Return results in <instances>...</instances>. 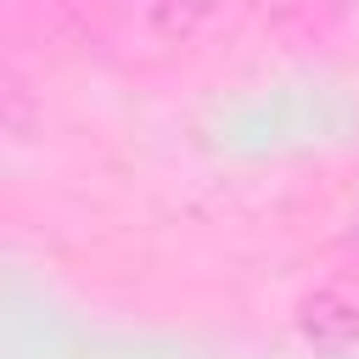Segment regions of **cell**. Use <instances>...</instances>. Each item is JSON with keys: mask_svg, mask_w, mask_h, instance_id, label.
Returning <instances> with one entry per match:
<instances>
[{"mask_svg": "<svg viewBox=\"0 0 359 359\" xmlns=\"http://www.w3.org/2000/svg\"><path fill=\"white\" fill-rule=\"evenodd\" d=\"M303 337L309 342H325V348H342V342L359 337V309H348L342 297L320 292V297L303 303Z\"/></svg>", "mask_w": 359, "mask_h": 359, "instance_id": "obj_1", "label": "cell"}, {"mask_svg": "<svg viewBox=\"0 0 359 359\" xmlns=\"http://www.w3.org/2000/svg\"><path fill=\"white\" fill-rule=\"evenodd\" d=\"M224 0H151V34L168 39V45H185L191 34H202L213 22Z\"/></svg>", "mask_w": 359, "mask_h": 359, "instance_id": "obj_2", "label": "cell"}, {"mask_svg": "<svg viewBox=\"0 0 359 359\" xmlns=\"http://www.w3.org/2000/svg\"><path fill=\"white\" fill-rule=\"evenodd\" d=\"M286 6H297V0H286Z\"/></svg>", "mask_w": 359, "mask_h": 359, "instance_id": "obj_3", "label": "cell"}]
</instances>
